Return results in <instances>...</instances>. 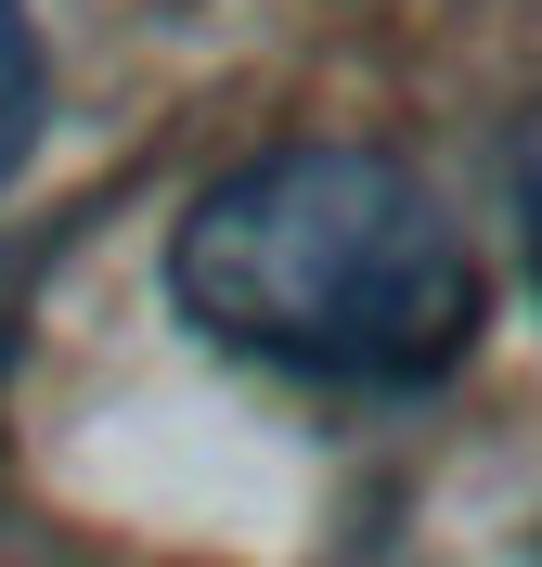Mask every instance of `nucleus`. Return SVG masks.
<instances>
[{
	"instance_id": "nucleus-1",
	"label": "nucleus",
	"mask_w": 542,
	"mask_h": 567,
	"mask_svg": "<svg viewBox=\"0 0 542 567\" xmlns=\"http://www.w3.org/2000/svg\"><path fill=\"white\" fill-rule=\"evenodd\" d=\"M168 297L233 361L310 388H427L478 349V246L375 142L219 168L168 233Z\"/></svg>"
},
{
	"instance_id": "nucleus-2",
	"label": "nucleus",
	"mask_w": 542,
	"mask_h": 567,
	"mask_svg": "<svg viewBox=\"0 0 542 567\" xmlns=\"http://www.w3.org/2000/svg\"><path fill=\"white\" fill-rule=\"evenodd\" d=\"M27 142H39V27L27 0H0V181L27 168Z\"/></svg>"
},
{
	"instance_id": "nucleus-3",
	"label": "nucleus",
	"mask_w": 542,
	"mask_h": 567,
	"mask_svg": "<svg viewBox=\"0 0 542 567\" xmlns=\"http://www.w3.org/2000/svg\"><path fill=\"white\" fill-rule=\"evenodd\" d=\"M517 219H530V271H542V116H530V142H517Z\"/></svg>"
}]
</instances>
